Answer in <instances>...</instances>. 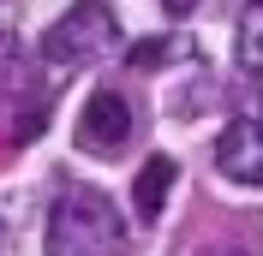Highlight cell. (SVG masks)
Masks as SVG:
<instances>
[{
	"instance_id": "obj_2",
	"label": "cell",
	"mask_w": 263,
	"mask_h": 256,
	"mask_svg": "<svg viewBox=\"0 0 263 256\" xmlns=\"http://www.w3.org/2000/svg\"><path fill=\"white\" fill-rule=\"evenodd\" d=\"M114 42H120L114 12H108L102 0H78L66 18H54V30L42 36V54L60 60V66H72V60H96V54H108Z\"/></svg>"
},
{
	"instance_id": "obj_9",
	"label": "cell",
	"mask_w": 263,
	"mask_h": 256,
	"mask_svg": "<svg viewBox=\"0 0 263 256\" xmlns=\"http://www.w3.org/2000/svg\"><path fill=\"white\" fill-rule=\"evenodd\" d=\"M257 113H263V96H257Z\"/></svg>"
},
{
	"instance_id": "obj_7",
	"label": "cell",
	"mask_w": 263,
	"mask_h": 256,
	"mask_svg": "<svg viewBox=\"0 0 263 256\" xmlns=\"http://www.w3.org/2000/svg\"><path fill=\"white\" fill-rule=\"evenodd\" d=\"M167 54H192L180 42V36H174V42H138V48H132V66H138V72H144V66H156V60H167Z\"/></svg>"
},
{
	"instance_id": "obj_1",
	"label": "cell",
	"mask_w": 263,
	"mask_h": 256,
	"mask_svg": "<svg viewBox=\"0 0 263 256\" xmlns=\"http://www.w3.org/2000/svg\"><path fill=\"white\" fill-rule=\"evenodd\" d=\"M120 244L126 226L102 191H60V203L48 208V256H120Z\"/></svg>"
},
{
	"instance_id": "obj_5",
	"label": "cell",
	"mask_w": 263,
	"mask_h": 256,
	"mask_svg": "<svg viewBox=\"0 0 263 256\" xmlns=\"http://www.w3.org/2000/svg\"><path fill=\"white\" fill-rule=\"evenodd\" d=\"M167 185H174V161H167V155H149L144 173H138V185H132V197H138V215H144V221H156V215H162Z\"/></svg>"
},
{
	"instance_id": "obj_4",
	"label": "cell",
	"mask_w": 263,
	"mask_h": 256,
	"mask_svg": "<svg viewBox=\"0 0 263 256\" xmlns=\"http://www.w3.org/2000/svg\"><path fill=\"white\" fill-rule=\"evenodd\" d=\"M215 167L239 185H263V119H233L215 137Z\"/></svg>"
},
{
	"instance_id": "obj_8",
	"label": "cell",
	"mask_w": 263,
	"mask_h": 256,
	"mask_svg": "<svg viewBox=\"0 0 263 256\" xmlns=\"http://www.w3.org/2000/svg\"><path fill=\"white\" fill-rule=\"evenodd\" d=\"M162 6H167V12H174V18H185V12H192V6H197V0H162Z\"/></svg>"
},
{
	"instance_id": "obj_6",
	"label": "cell",
	"mask_w": 263,
	"mask_h": 256,
	"mask_svg": "<svg viewBox=\"0 0 263 256\" xmlns=\"http://www.w3.org/2000/svg\"><path fill=\"white\" fill-rule=\"evenodd\" d=\"M239 66L263 72V0H251L246 12H239Z\"/></svg>"
},
{
	"instance_id": "obj_3",
	"label": "cell",
	"mask_w": 263,
	"mask_h": 256,
	"mask_svg": "<svg viewBox=\"0 0 263 256\" xmlns=\"http://www.w3.org/2000/svg\"><path fill=\"white\" fill-rule=\"evenodd\" d=\"M132 137V101L120 96V90H96V96L84 101V113H78V143L84 149H120Z\"/></svg>"
}]
</instances>
